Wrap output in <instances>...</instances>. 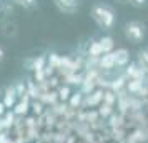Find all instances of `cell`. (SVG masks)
Listing matches in <instances>:
<instances>
[{"instance_id":"8fae6325","label":"cell","mask_w":148,"mask_h":143,"mask_svg":"<svg viewBox=\"0 0 148 143\" xmlns=\"http://www.w3.org/2000/svg\"><path fill=\"white\" fill-rule=\"evenodd\" d=\"M98 42H100V47H101V50H103V53H112V52L115 50V42H113V38H112L110 35L100 37Z\"/></svg>"},{"instance_id":"5bb4252c","label":"cell","mask_w":148,"mask_h":143,"mask_svg":"<svg viewBox=\"0 0 148 143\" xmlns=\"http://www.w3.org/2000/svg\"><path fill=\"white\" fill-rule=\"evenodd\" d=\"M47 67V57L45 55H38V57H35L34 60L30 62V70H43V68Z\"/></svg>"},{"instance_id":"f1b7e54d","label":"cell","mask_w":148,"mask_h":143,"mask_svg":"<svg viewBox=\"0 0 148 143\" xmlns=\"http://www.w3.org/2000/svg\"><path fill=\"white\" fill-rule=\"evenodd\" d=\"M3 58H5V50H3V48L0 47V62L3 60Z\"/></svg>"},{"instance_id":"30bf717a","label":"cell","mask_w":148,"mask_h":143,"mask_svg":"<svg viewBox=\"0 0 148 143\" xmlns=\"http://www.w3.org/2000/svg\"><path fill=\"white\" fill-rule=\"evenodd\" d=\"M103 55V50L100 47V42L98 40H90L87 47V57H95V58H100Z\"/></svg>"},{"instance_id":"3957f363","label":"cell","mask_w":148,"mask_h":143,"mask_svg":"<svg viewBox=\"0 0 148 143\" xmlns=\"http://www.w3.org/2000/svg\"><path fill=\"white\" fill-rule=\"evenodd\" d=\"M53 3L62 14L67 15H72L78 10V0H53Z\"/></svg>"},{"instance_id":"9a60e30c","label":"cell","mask_w":148,"mask_h":143,"mask_svg":"<svg viewBox=\"0 0 148 143\" xmlns=\"http://www.w3.org/2000/svg\"><path fill=\"white\" fill-rule=\"evenodd\" d=\"M57 95H58V100H60L62 103H65V102H68V98L72 96V90H70L68 85H62V87L57 88Z\"/></svg>"},{"instance_id":"7402d4cb","label":"cell","mask_w":148,"mask_h":143,"mask_svg":"<svg viewBox=\"0 0 148 143\" xmlns=\"http://www.w3.org/2000/svg\"><path fill=\"white\" fill-rule=\"evenodd\" d=\"M30 107H32V110H34L35 115H42V113H43V103H42L40 100L32 102V103H30Z\"/></svg>"},{"instance_id":"ffe728a7","label":"cell","mask_w":148,"mask_h":143,"mask_svg":"<svg viewBox=\"0 0 148 143\" xmlns=\"http://www.w3.org/2000/svg\"><path fill=\"white\" fill-rule=\"evenodd\" d=\"M60 55L58 53H50V57L47 58V63H48V67H52L53 70H58L60 68Z\"/></svg>"},{"instance_id":"277c9868","label":"cell","mask_w":148,"mask_h":143,"mask_svg":"<svg viewBox=\"0 0 148 143\" xmlns=\"http://www.w3.org/2000/svg\"><path fill=\"white\" fill-rule=\"evenodd\" d=\"M103 92H105V90L97 88V90H93L90 95H85L83 107H98V105L103 102Z\"/></svg>"},{"instance_id":"4316f807","label":"cell","mask_w":148,"mask_h":143,"mask_svg":"<svg viewBox=\"0 0 148 143\" xmlns=\"http://www.w3.org/2000/svg\"><path fill=\"white\" fill-rule=\"evenodd\" d=\"M0 143H12V140L7 136L5 131H2V133H0Z\"/></svg>"},{"instance_id":"1f68e13d","label":"cell","mask_w":148,"mask_h":143,"mask_svg":"<svg viewBox=\"0 0 148 143\" xmlns=\"http://www.w3.org/2000/svg\"><path fill=\"white\" fill-rule=\"evenodd\" d=\"M0 14H2V5H0Z\"/></svg>"},{"instance_id":"ac0fdd59","label":"cell","mask_w":148,"mask_h":143,"mask_svg":"<svg viewBox=\"0 0 148 143\" xmlns=\"http://www.w3.org/2000/svg\"><path fill=\"white\" fill-rule=\"evenodd\" d=\"M63 80H65L67 85H82L83 75H82V73H70V75L63 77Z\"/></svg>"},{"instance_id":"484cf974","label":"cell","mask_w":148,"mask_h":143,"mask_svg":"<svg viewBox=\"0 0 148 143\" xmlns=\"http://www.w3.org/2000/svg\"><path fill=\"white\" fill-rule=\"evenodd\" d=\"M128 3H132L133 7H145L147 5V0H128Z\"/></svg>"},{"instance_id":"f546056e","label":"cell","mask_w":148,"mask_h":143,"mask_svg":"<svg viewBox=\"0 0 148 143\" xmlns=\"http://www.w3.org/2000/svg\"><path fill=\"white\" fill-rule=\"evenodd\" d=\"M2 131H5V127H3V122L0 120V133H2Z\"/></svg>"},{"instance_id":"52a82bcc","label":"cell","mask_w":148,"mask_h":143,"mask_svg":"<svg viewBox=\"0 0 148 143\" xmlns=\"http://www.w3.org/2000/svg\"><path fill=\"white\" fill-rule=\"evenodd\" d=\"M17 92H15V87H7L5 88V95H3V105L5 108H14L17 105Z\"/></svg>"},{"instance_id":"6da1fadb","label":"cell","mask_w":148,"mask_h":143,"mask_svg":"<svg viewBox=\"0 0 148 143\" xmlns=\"http://www.w3.org/2000/svg\"><path fill=\"white\" fill-rule=\"evenodd\" d=\"M90 17L103 30H112L116 23V15H115L113 8L103 5V3H95L90 10Z\"/></svg>"},{"instance_id":"603a6c76","label":"cell","mask_w":148,"mask_h":143,"mask_svg":"<svg viewBox=\"0 0 148 143\" xmlns=\"http://www.w3.org/2000/svg\"><path fill=\"white\" fill-rule=\"evenodd\" d=\"M17 5H20L23 8H32L37 5V0H14Z\"/></svg>"},{"instance_id":"cb8c5ba5","label":"cell","mask_w":148,"mask_h":143,"mask_svg":"<svg viewBox=\"0 0 148 143\" xmlns=\"http://www.w3.org/2000/svg\"><path fill=\"white\" fill-rule=\"evenodd\" d=\"M121 122H123V115H112L110 116V125H112V127H121Z\"/></svg>"},{"instance_id":"44dd1931","label":"cell","mask_w":148,"mask_h":143,"mask_svg":"<svg viewBox=\"0 0 148 143\" xmlns=\"http://www.w3.org/2000/svg\"><path fill=\"white\" fill-rule=\"evenodd\" d=\"M2 122H3L5 130L10 128V127L15 123V113L14 112H5V115H3V118H2Z\"/></svg>"},{"instance_id":"4fadbf2b","label":"cell","mask_w":148,"mask_h":143,"mask_svg":"<svg viewBox=\"0 0 148 143\" xmlns=\"http://www.w3.org/2000/svg\"><path fill=\"white\" fill-rule=\"evenodd\" d=\"M143 85H145V82L133 78V80H128V82H127V87H125V90H127L130 95H138V92L141 90V87H143Z\"/></svg>"},{"instance_id":"5b68a950","label":"cell","mask_w":148,"mask_h":143,"mask_svg":"<svg viewBox=\"0 0 148 143\" xmlns=\"http://www.w3.org/2000/svg\"><path fill=\"white\" fill-rule=\"evenodd\" d=\"M116 67V63H115V57H113V52L112 53H103L98 58V70L100 72H110V70H113Z\"/></svg>"},{"instance_id":"4dcf8cb0","label":"cell","mask_w":148,"mask_h":143,"mask_svg":"<svg viewBox=\"0 0 148 143\" xmlns=\"http://www.w3.org/2000/svg\"><path fill=\"white\" fill-rule=\"evenodd\" d=\"M145 103H147V105H148V95H147V98H145Z\"/></svg>"},{"instance_id":"d6986e66","label":"cell","mask_w":148,"mask_h":143,"mask_svg":"<svg viewBox=\"0 0 148 143\" xmlns=\"http://www.w3.org/2000/svg\"><path fill=\"white\" fill-rule=\"evenodd\" d=\"M97 112H98V115L101 118H110V116L113 115V107H110L107 103H100V107H98Z\"/></svg>"},{"instance_id":"9c48e42d","label":"cell","mask_w":148,"mask_h":143,"mask_svg":"<svg viewBox=\"0 0 148 143\" xmlns=\"http://www.w3.org/2000/svg\"><path fill=\"white\" fill-rule=\"evenodd\" d=\"M30 108V96L23 95L20 96V102H17V105L14 107V113L15 115H25Z\"/></svg>"},{"instance_id":"8992f818","label":"cell","mask_w":148,"mask_h":143,"mask_svg":"<svg viewBox=\"0 0 148 143\" xmlns=\"http://www.w3.org/2000/svg\"><path fill=\"white\" fill-rule=\"evenodd\" d=\"M113 57H115V63L118 68H125L130 63V52L127 48H116L113 50Z\"/></svg>"},{"instance_id":"d4e9b609","label":"cell","mask_w":148,"mask_h":143,"mask_svg":"<svg viewBox=\"0 0 148 143\" xmlns=\"http://www.w3.org/2000/svg\"><path fill=\"white\" fill-rule=\"evenodd\" d=\"M34 77H35V82L37 83H42L47 80V75H45V68L43 70H37V72H34Z\"/></svg>"},{"instance_id":"83f0119b","label":"cell","mask_w":148,"mask_h":143,"mask_svg":"<svg viewBox=\"0 0 148 143\" xmlns=\"http://www.w3.org/2000/svg\"><path fill=\"white\" fill-rule=\"evenodd\" d=\"M5 112H7V110H5V105H3V102H0V116L5 115Z\"/></svg>"},{"instance_id":"2e32d148","label":"cell","mask_w":148,"mask_h":143,"mask_svg":"<svg viewBox=\"0 0 148 143\" xmlns=\"http://www.w3.org/2000/svg\"><path fill=\"white\" fill-rule=\"evenodd\" d=\"M136 63L148 73V48H143V50L138 52V62Z\"/></svg>"},{"instance_id":"7a4b0ae2","label":"cell","mask_w":148,"mask_h":143,"mask_svg":"<svg viewBox=\"0 0 148 143\" xmlns=\"http://www.w3.org/2000/svg\"><path fill=\"white\" fill-rule=\"evenodd\" d=\"M123 34H125V37L132 43H140L145 38V25L141 22H136V20L127 22L125 23V28H123Z\"/></svg>"},{"instance_id":"ba28073f","label":"cell","mask_w":148,"mask_h":143,"mask_svg":"<svg viewBox=\"0 0 148 143\" xmlns=\"http://www.w3.org/2000/svg\"><path fill=\"white\" fill-rule=\"evenodd\" d=\"M127 82H128V78L123 73L118 77H115L113 80L110 82V90L112 92H115V93H120L121 90H125V87H127Z\"/></svg>"},{"instance_id":"e0dca14e","label":"cell","mask_w":148,"mask_h":143,"mask_svg":"<svg viewBox=\"0 0 148 143\" xmlns=\"http://www.w3.org/2000/svg\"><path fill=\"white\" fill-rule=\"evenodd\" d=\"M116 100H118V95H116L115 92H112L110 88L103 92V102L101 103H107V105H110V107H113L115 103H116Z\"/></svg>"},{"instance_id":"7c38bea8","label":"cell","mask_w":148,"mask_h":143,"mask_svg":"<svg viewBox=\"0 0 148 143\" xmlns=\"http://www.w3.org/2000/svg\"><path fill=\"white\" fill-rule=\"evenodd\" d=\"M83 100H85V95L82 92L72 93V96L68 98V108H82L83 107Z\"/></svg>"}]
</instances>
